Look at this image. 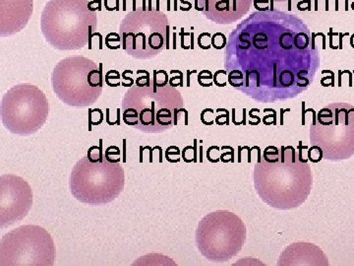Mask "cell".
<instances>
[{
  "label": "cell",
  "mask_w": 354,
  "mask_h": 266,
  "mask_svg": "<svg viewBox=\"0 0 354 266\" xmlns=\"http://www.w3.org/2000/svg\"><path fill=\"white\" fill-rule=\"evenodd\" d=\"M315 38L295 14L256 11L228 38L225 53L228 84L254 101L295 99L308 90L320 67Z\"/></svg>",
  "instance_id": "obj_1"
},
{
  "label": "cell",
  "mask_w": 354,
  "mask_h": 266,
  "mask_svg": "<svg viewBox=\"0 0 354 266\" xmlns=\"http://www.w3.org/2000/svg\"><path fill=\"white\" fill-rule=\"evenodd\" d=\"M292 146L267 147L254 168V186L261 200L279 210L301 206L313 186L311 168Z\"/></svg>",
  "instance_id": "obj_2"
},
{
  "label": "cell",
  "mask_w": 354,
  "mask_h": 266,
  "mask_svg": "<svg viewBox=\"0 0 354 266\" xmlns=\"http://www.w3.org/2000/svg\"><path fill=\"white\" fill-rule=\"evenodd\" d=\"M97 15L88 0H50L41 17L46 41L58 51H79L97 31Z\"/></svg>",
  "instance_id": "obj_3"
},
{
  "label": "cell",
  "mask_w": 354,
  "mask_h": 266,
  "mask_svg": "<svg viewBox=\"0 0 354 266\" xmlns=\"http://www.w3.org/2000/svg\"><path fill=\"white\" fill-rule=\"evenodd\" d=\"M183 107V96L169 86L132 87L122 100V120L146 133H160L177 125V113Z\"/></svg>",
  "instance_id": "obj_4"
},
{
  "label": "cell",
  "mask_w": 354,
  "mask_h": 266,
  "mask_svg": "<svg viewBox=\"0 0 354 266\" xmlns=\"http://www.w3.org/2000/svg\"><path fill=\"white\" fill-rule=\"evenodd\" d=\"M102 65L84 57L60 60L51 74L55 94L64 104L75 108L92 106L101 97Z\"/></svg>",
  "instance_id": "obj_5"
},
{
  "label": "cell",
  "mask_w": 354,
  "mask_h": 266,
  "mask_svg": "<svg viewBox=\"0 0 354 266\" xmlns=\"http://www.w3.org/2000/svg\"><path fill=\"white\" fill-rule=\"evenodd\" d=\"M125 174L120 163H92L87 156L74 166L69 177L71 195L88 205L108 204L120 197L124 190Z\"/></svg>",
  "instance_id": "obj_6"
},
{
  "label": "cell",
  "mask_w": 354,
  "mask_h": 266,
  "mask_svg": "<svg viewBox=\"0 0 354 266\" xmlns=\"http://www.w3.org/2000/svg\"><path fill=\"white\" fill-rule=\"evenodd\" d=\"M311 145L321 147L324 159L348 160L354 155V107L334 103L324 107L310 128Z\"/></svg>",
  "instance_id": "obj_7"
},
{
  "label": "cell",
  "mask_w": 354,
  "mask_h": 266,
  "mask_svg": "<svg viewBox=\"0 0 354 266\" xmlns=\"http://www.w3.org/2000/svg\"><path fill=\"white\" fill-rule=\"evenodd\" d=\"M246 242V226L241 217L218 210L203 217L196 231L198 249L205 258L225 263L241 253Z\"/></svg>",
  "instance_id": "obj_8"
},
{
  "label": "cell",
  "mask_w": 354,
  "mask_h": 266,
  "mask_svg": "<svg viewBox=\"0 0 354 266\" xmlns=\"http://www.w3.org/2000/svg\"><path fill=\"white\" fill-rule=\"evenodd\" d=\"M48 98L32 84H18L2 98V123L14 135L29 136L39 132L48 121Z\"/></svg>",
  "instance_id": "obj_9"
},
{
  "label": "cell",
  "mask_w": 354,
  "mask_h": 266,
  "mask_svg": "<svg viewBox=\"0 0 354 266\" xmlns=\"http://www.w3.org/2000/svg\"><path fill=\"white\" fill-rule=\"evenodd\" d=\"M169 18L158 9L133 10L121 21L123 50L136 60L157 57L169 38Z\"/></svg>",
  "instance_id": "obj_10"
},
{
  "label": "cell",
  "mask_w": 354,
  "mask_h": 266,
  "mask_svg": "<svg viewBox=\"0 0 354 266\" xmlns=\"http://www.w3.org/2000/svg\"><path fill=\"white\" fill-rule=\"evenodd\" d=\"M55 256L53 237L41 226H21L4 235L0 242L1 266H53Z\"/></svg>",
  "instance_id": "obj_11"
},
{
  "label": "cell",
  "mask_w": 354,
  "mask_h": 266,
  "mask_svg": "<svg viewBox=\"0 0 354 266\" xmlns=\"http://www.w3.org/2000/svg\"><path fill=\"white\" fill-rule=\"evenodd\" d=\"M32 205V191L27 181L12 174L0 177V227L23 220Z\"/></svg>",
  "instance_id": "obj_12"
},
{
  "label": "cell",
  "mask_w": 354,
  "mask_h": 266,
  "mask_svg": "<svg viewBox=\"0 0 354 266\" xmlns=\"http://www.w3.org/2000/svg\"><path fill=\"white\" fill-rule=\"evenodd\" d=\"M251 0H195V9L216 24L227 25L243 17Z\"/></svg>",
  "instance_id": "obj_13"
},
{
  "label": "cell",
  "mask_w": 354,
  "mask_h": 266,
  "mask_svg": "<svg viewBox=\"0 0 354 266\" xmlns=\"http://www.w3.org/2000/svg\"><path fill=\"white\" fill-rule=\"evenodd\" d=\"M32 0H1L0 36H12L22 31L31 19Z\"/></svg>",
  "instance_id": "obj_14"
},
{
  "label": "cell",
  "mask_w": 354,
  "mask_h": 266,
  "mask_svg": "<svg viewBox=\"0 0 354 266\" xmlns=\"http://www.w3.org/2000/svg\"><path fill=\"white\" fill-rule=\"evenodd\" d=\"M328 258L318 247L306 242L304 254L299 253L295 244L286 247L279 260V265H328Z\"/></svg>",
  "instance_id": "obj_15"
},
{
  "label": "cell",
  "mask_w": 354,
  "mask_h": 266,
  "mask_svg": "<svg viewBox=\"0 0 354 266\" xmlns=\"http://www.w3.org/2000/svg\"><path fill=\"white\" fill-rule=\"evenodd\" d=\"M169 82V76L165 70H160V71L153 70V85L157 86V87H165Z\"/></svg>",
  "instance_id": "obj_16"
},
{
  "label": "cell",
  "mask_w": 354,
  "mask_h": 266,
  "mask_svg": "<svg viewBox=\"0 0 354 266\" xmlns=\"http://www.w3.org/2000/svg\"><path fill=\"white\" fill-rule=\"evenodd\" d=\"M102 121H104V114H102L101 109H88V125H90V130L92 125L97 127V125H101Z\"/></svg>",
  "instance_id": "obj_17"
},
{
  "label": "cell",
  "mask_w": 354,
  "mask_h": 266,
  "mask_svg": "<svg viewBox=\"0 0 354 266\" xmlns=\"http://www.w3.org/2000/svg\"><path fill=\"white\" fill-rule=\"evenodd\" d=\"M198 83L202 86V87H211L213 86L214 76L209 70H203L198 74Z\"/></svg>",
  "instance_id": "obj_18"
},
{
  "label": "cell",
  "mask_w": 354,
  "mask_h": 266,
  "mask_svg": "<svg viewBox=\"0 0 354 266\" xmlns=\"http://www.w3.org/2000/svg\"><path fill=\"white\" fill-rule=\"evenodd\" d=\"M87 158L92 163L102 162L106 157L102 156V145L92 146L88 150Z\"/></svg>",
  "instance_id": "obj_19"
},
{
  "label": "cell",
  "mask_w": 354,
  "mask_h": 266,
  "mask_svg": "<svg viewBox=\"0 0 354 266\" xmlns=\"http://www.w3.org/2000/svg\"><path fill=\"white\" fill-rule=\"evenodd\" d=\"M120 43H122V41H121L120 35L118 34V33L113 32L106 36V44L111 50H118V48H120Z\"/></svg>",
  "instance_id": "obj_20"
},
{
  "label": "cell",
  "mask_w": 354,
  "mask_h": 266,
  "mask_svg": "<svg viewBox=\"0 0 354 266\" xmlns=\"http://www.w3.org/2000/svg\"><path fill=\"white\" fill-rule=\"evenodd\" d=\"M227 44V39L223 33H216L212 37V46L215 48L216 50H221V48H225Z\"/></svg>",
  "instance_id": "obj_21"
},
{
  "label": "cell",
  "mask_w": 354,
  "mask_h": 266,
  "mask_svg": "<svg viewBox=\"0 0 354 266\" xmlns=\"http://www.w3.org/2000/svg\"><path fill=\"white\" fill-rule=\"evenodd\" d=\"M307 155H308V159L312 163L321 162L324 158L322 149H321V147L317 145H312L308 152H307Z\"/></svg>",
  "instance_id": "obj_22"
},
{
  "label": "cell",
  "mask_w": 354,
  "mask_h": 266,
  "mask_svg": "<svg viewBox=\"0 0 354 266\" xmlns=\"http://www.w3.org/2000/svg\"><path fill=\"white\" fill-rule=\"evenodd\" d=\"M120 72L116 71V70H111L106 74V82L111 87H118V86L122 85L120 82Z\"/></svg>",
  "instance_id": "obj_23"
},
{
  "label": "cell",
  "mask_w": 354,
  "mask_h": 266,
  "mask_svg": "<svg viewBox=\"0 0 354 266\" xmlns=\"http://www.w3.org/2000/svg\"><path fill=\"white\" fill-rule=\"evenodd\" d=\"M198 46L203 50H209L212 46V35L209 33H202L197 39Z\"/></svg>",
  "instance_id": "obj_24"
},
{
  "label": "cell",
  "mask_w": 354,
  "mask_h": 266,
  "mask_svg": "<svg viewBox=\"0 0 354 266\" xmlns=\"http://www.w3.org/2000/svg\"><path fill=\"white\" fill-rule=\"evenodd\" d=\"M213 114L214 109H206L201 113V121L202 123H204L207 127H211L213 125L214 120H213Z\"/></svg>",
  "instance_id": "obj_25"
},
{
  "label": "cell",
  "mask_w": 354,
  "mask_h": 266,
  "mask_svg": "<svg viewBox=\"0 0 354 266\" xmlns=\"http://www.w3.org/2000/svg\"><path fill=\"white\" fill-rule=\"evenodd\" d=\"M253 4L258 11L269 10V0H254Z\"/></svg>",
  "instance_id": "obj_26"
},
{
  "label": "cell",
  "mask_w": 354,
  "mask_h": 266,
  "mask_svg": "<svg viewBox=\"0 0 354 266\" xmlns=\"http://www.w3.org/2000/svg\"><path fill=\"white\" fill-rule=\"evenodd\" d=\"M183 73H181V72H179L178 76L174 77V76H172V78L171 79V80H169V85L171 86L172 84L174 83V81H178V82L180 83L181 85H183Z\"/></svg>",
  "instance_id": "obj_27"
},
{
  "label": "cell",
  "mask_w": 354,
  "mask_h": 266,
  "mask_svg": "<svg viewBox=\"0 0 354 266\" xmlns=\"http://www.w3.org/2000/svg\"><path fill=\"white\" fill-rule=\"evenodd\" d=\"M351 46H353V48H354V34L353 35V36H351Z\"/></svg>",
  "instance_id": "obj_28"
},
{
  "label": "cell",
  "mask_w": 354,
  "mask_h": 266,
  "mask_svg": "<svg viewBox=\"0 0 354 266\" xmlns=\"http://www.w3.org/2000/svg\"><path fill=\"white\" fill-rule=\"evenodd\" d=\"M315 10H318V0L315 1Z\"/></svg>",
  "instance_id": "obj_29"
},
{
  "label": "cell",
  "mask_w": 354,
  "mask_h": 266,
  "mask_svg": "<svg viewBox=\"0 0 354 266\" xmlns=\"http://www.w3.org/2000/svg\"><path fill=\"white\" fill-rule=\"evenodd\" d=\"M351 9L354 11V2H353V4H351Z\"/></svg>",
  "instance_id": "obj_30"
},
{
  "label": "cell",
  "mask_w": 354,
  "mask_h": 266,
  "mask_svg": "<svg viewBox=\"0 0 354 266\" xmlns=\"http://www.w3.org/2000/svg\"><path fill=\"white\" fill-rule=\"evenodd\" d=\"M272 1H283V0H272Z\"/></svg>",
  "instance_id": "obj_31"
}]
</instances>
